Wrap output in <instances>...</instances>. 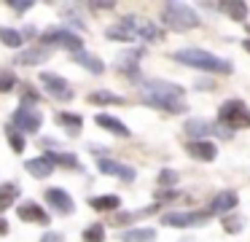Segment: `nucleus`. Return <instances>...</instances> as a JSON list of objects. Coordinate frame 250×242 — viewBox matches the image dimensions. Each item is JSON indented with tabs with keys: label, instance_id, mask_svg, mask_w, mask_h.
<instances>
[{
	"label": "nucleus",
	"instance_id": "nucleus-1",
	"mask_svg": "<svg viewBox=\"0 0 250 242\" xmlns=\"http://www.w3.org/2000/svg\"><path fill=\"white\" fill-rule=\"evenodd\" d=\"M143 100L151 108L167 113H186V91L178 84H169V81H148L143 86Z\"/></svg>",
	"mask_w": 250,
	"mask_h": 242
},
{
	"label": "nucleus",
	"instance_id": "nucleus-2",
	"mask_svg": "<svg viewBox=\"0 0 250 242\" xmlns=\"http://www.w3.org/2000/svg\"><path fill=\"white\" fill-rule=\"evenodd\" d=\"M175 62L186 65V67H196V70H207V73H231V62L221 59L210 51H202V48H183V51H175Z\"/></svg>",
	"mask_w": 250,
	"mask_h": 242
},
{
	"label": "nucleus",
	"instance_id": "nucleus-3",
	"mask_svg": "<svg viewBox=\"0 0 250 242\" xmlns=\"http://www.w3.org/2000/svg\"><path fill=\"white\" fill-rule=\"evenodd\" d=\"M162 22L175 32H186L199 24V16L194 14V8L188 3H167L162 11Z\"/></svg>",
	"mask_w": 250,
	"mask_h": 242
},
{
	"label": "nucleus",
	"instance_id": "nucleus-4",
	"mask_svg": "<svg viewBox=\"0 0 250 242\" xmlns=\"http://www.w3.org/2000/svg\"><path fill=\"white\" fill-rule=\"evenodd\" d=\"M218 121L231 129H250V110L242 100H226L218 110Z\"/></svg>",
	"mask_w": 250,
	"mask_h": 242
},
{
	"label": "nucleus",
	"instance_id": "nucleus-5",
	"mask_svg": "<svg viewBox=\"0 0 250 242\" xmlns=\"http://www.w3.org/2000/svg\"><path fill=\"white\" fill-rule=\"evenodd\" d=\"M41 41H43V46H57V48H67V51H83V41L76 35V32H70L67 27H49V30L41 35Z\"/></svg>",
	"mask_w": 250,
	"mask_h": 242
},
{
	"label": "nucleus",
	"instance_id": "nucleus-6",
	"mask_svg": "<svg viewBox=\"0 0 250 242\" xmlns=\"http://www.w3.org/2000/svg\"><path fill=\"white\" fill-rule=\"evenodd\" d=\"M41 124H43V116H41V110L35 105H27L24 102L22 108H17L11 116V124L8 127L11 129H19L22 134H35L41 129Z\"/></svg>",
	"mask_w": 250,
	"mask_h": 242
},
{
	"label": "nucleus",
	"instance_id": "nucleus-7",
	"mask_svg": "<svg viewBox=\"0 0 250 242\" xmlns=\"http://www.w3.org/2000/svg\"><path fill=\"white\" fill-rule=\"evenodd\" d=\"M41 84H43V89L49 91L54 100H62V102L73 100V89H70V84H67L62 75H57V73H41Z\"/></svg>",
	"mask_w": 250,
	"mask_h": 242
},
{
	"label": "nucleus",
	"instance_id": "nucleus-8",
	"mask_svg": "<svg viewBox=\"0 0 250 242\" xmlns=\"http://www.w3.org/2000/svg\"><path fill=\"white\" fill-rule=\"evenodd\" d=\"M210 220V213H199V210H180V213H164L162 223L164 226H199Z\"/></svg>",
	"mask_w": 250,
	"mask_h": 242
},
{
	"label": "nucleus",
	"instance_id": "nucleus-9",
	"mask_svg": "<svg viewBox=\"0 0 250 242\" xmlns=\"http://www.w3.org/2000/svg\"><path fill=\"white\" fill-rule=\"evenodd\" d=\"M135 24H137V19H135V16H124V19H121L119 24L108 27V38H110V41H124V43L135 41V38H137Z\"/></svg>",
	"mask_w": 250,
	"mask_h": 242
},
{
	"label": "nucleus",
	"instance_id": "nucleus-10",
	"mask_svg": "<svg viewBox=\"0 0 250 242\" xmlns=\"http://www.w3.org/2000/svg\"><path fill=\"white\" fill-rule=\"evenodd\" d=\"M17 213H19V220H24V223H43V226L49 223V213L35 202H22Z\"/></svg>",
	"mask_w": 250,
	"mask_h": 242
},
{
	"label": "nucleus",
	"instance_id": "nucleus-11",
	"mask_svg": "<svg viewBox=\"0 0 250 242\" xmlns=\"http://www.w3.org/2000/svg\"><path fill=\"white\" fill-rule=\"evenodd\" d=\"M97 167L105 172V175H116V177H121L124 183H132V180H135V175H137L132 167L121 164V161H116V159H100Z\"/></svg>",
	"mask_w": 250,
	"mask_h": 242
},
{
	"label": "nucleus",
	"instance_id": "nucleus-12",
	"mask_svg": "<svg viewBox=\"0 0 250 242\" xmlns=\"http://www.w3.org/2000/svg\"><path fill=\"white\" fill-rule=\"evenodd\" d=\"M46 202H49L57 213H73V207H76L70 194H67L65 188H49V191H46Z\"/></svg>",
	"mask_w": 250,
	"mask_h": 242
},
{
	"label": "nucleus",
	"instance_id": "nucleus-13",
	"mask_svg": "<svg viewBox=\"0 0 250 242\" xmlns=\"http://www.w3.org/2000/svg\"><path fill=\"white\" fill-rule=\"evenodd\" d=\"M186 151H188V156H194L199 161H212L218 156V148L212 143H207V140H191L186 145Z\"/></svg>",
	"mask_w": 250,
	"mask_h": 242
},
{
	"label": "nucleus",
	"instance_id": "nucleus-14",
	"mask_svg": "<svg viewBox=\"0 0 250 242\" xmlns=\"http://www.w3.org/2000/svg\"><path fill=\"white\" fill-rule=\"evenodd\" d=\"M94 121H97V127H103L105 132H113V134H119V137H129V129L124 127V124L119 121V118H113V116H108V113H100L97 118H94Z\"/></svg>",
	"mask_w": 250,
	"mask_h": 242
},
{
	"label": "nucleus",
	"instance_id": "nucleus-15",
	"mask_svg": "<svg viewBox=\"0 0 250 242\" xmlns=\"http://www.w3.org/2000/svg\"><path fill=\"white\" fill-rule=\"evenodd\" d=\"M237 202H239V197L234 191H221L215 199H212L210 210L212 213H231V210L237 207Z\"/></svg>",
	"mask_w": 250,
	"mask_h": 242
},
{
	"label": "nucleus",
	"instance_id": "nucleus-16",
	"mask_svg": "<svg viewBox=\"0 0 250 242\" xmlns=\"http://www.w3.org/2000/svg\"><path fill=\"white\" fill-rule=\"evenodd\" d=\"M24 170H27L33 177H49L51 172H54V164H51L46 156H38V159H30L27 164H24Z\"/></svg>",
	"mask_w": 250,
	"mask_h": 242
},
{
	"label": "nucleus",
	"instance_id": "nucleus-17",
	"mask_svg": "<svg viewBox=\"0 0 250 242\" xmlns=\"http://www.w3.org/2000/svg\"><path fill=\"white\" fill-rule=\"evenodd\" d=\"M121 242H156V229H126L119 234Z\"/></svg>",
	"mask_w": 250,
	"mask_h": 242
},
{
	"label": "nucleus",
	"instance_id": "nucleus-18",
	"mask_svg": "<svg viewBox=\"0 0 250 242\" xmlns=\"http://www.w3.org/2000/svg\"><path fill=\"white\" fill-rule=\"evenodd\" d=\"M156 210H159V204H151V207L132 210V213H116V215H110V220H113L116 226H121V223H132V220H137V218H146V215L156 213Z\"/></svg>",
	"mask_w": 250,
	"mask_h": 242
},
{
	"label": "nucleus",
	"instance_id": "nucleus-19",
	"mask_svg": "<svg viewBox=\"0 0 250 242\" xmlns=\"http://www.w3.org/2000/svg\"><path fill=\"white\" fill-rule=\"evenodd\" d=\"M89 204H92L97 213H113L121 204V199L116 197V194H108V197H89Z\"/></svg>",
	"mask_w": 250,
	"mask_h": 242
},
{
	"label": "nucleus",
	"instance_id": "nucleus-20",
	"mask_svg": "<svg viewBox=\"0 0 250 242\" xmlns=\"http://www.w3.org/2000/svg\"><path fill=\"white\" fill-rule=\"evenodd\" d=\"M57 121H60L62 129H65L67 134H73V137H76V134H81L83 118L78 116V113H60V116H57Z\"/></svg>",
	"mask_w": 250,
	"mask_h": 242
},
{
	"label": "nucleus",
	"instance_id": "nucleus-21",
	"mask_svg": "<svg viewBox=\"0 0 250 242\" xmlns=\"http://www.w3.org/2000/svg\"><path fill=\"white\" fill-rule=\"evenodd\" d=\"M46 59H49V51L41 46V48H27V51H22L14 62H19V65H41V62H46Z\"/></svg>",
	"mask_w": 250,
	"mask_h": 242
},
{
	"label": "nucleus",
	"instance_id": "nucleus-22",
	"mask_svg": "<svg viewBox=\"0 0 250 242\" xmlns=\"http://www.w3.org/2000/svg\"><path fill=\"white\" fill-rule=\"evenodd\" d=\"M73 62H78L81 67H86V70H92L94 75H100L105 70V65L100 62L97 57H92V54H86V51H76L73 54Z\"/></svg>",
	"mask_w": 250,
	"mask_h": 242
},
{
	"label": "nucleus",
	"instance_id": "nucleus-23",
	"mask_svg": "<svg viewBox=\"0 0 250 242\" xmlns=\"http://www.w3.org/2000/svg\"><path fill=\"white\" fill-rule=\"evenodd\" d=\"M89 102H92V105H124V97L113 94V91H92V94H89Z\"/></svg>",
	"mask_w": 250,
	"mask_h": 242
},
{
	"label": "nucleus",
	"instance_id": "nucleus-24",
	"mask_svg": "<svg viewBox=\"0 0 250 242\" xmlns=\"http://www.w3.org/2000/svg\"><path fill=\"white\" fill-rule=\"evenodd\" d=\"M17 197H19L17 183H3V186H0V213H3L6 207H11V204L17 202Z\"/></svg>",
	"mask_w": 250,
	"mask_h": 242
},
{
	"label": "nucleus",
	"instance_id": "nucleus-25",
	"mask_svg": "<svg viewBox=\"0 0 250 242\" xmlns=\"http://www.w3.org/2000/svg\"><path fill=\"white\" fill-rule=\"evenodd\" d=\"M218 11L229 14L234 22H242L245 16H248V5H245V3H231V0H226V3H218Z\"/></svg>",
	"mask_w": 250,
	"mask_h": 242
},
{
	"label": "nucleus",
	"instance_id": "nucleus-26",
	"mask_svg": "<svg viewBox=\"0 0 250 242\" xmlns=\"http://www.w3.org/2000/svg\"><path fill=\"white\" fill-rule=\"evenodd\" d=\"M210 132H212L210 124L202 121V118H188V121H186V134H191L194 140L205 137V134H210Z\"/></svg>",
	"mask_w": 250,
	"mask_h": 242
},
{
	"label": "nucleus",
	"instance_id": "nucleus-27",
	"mask_svg": "<svg viewBox=\"0 0 250 242\" xmlns=\"http://www.w3.org/2000/svg\"><path fill=\"white\" fill-rule=\"evenodd\" d=\"M46 159H49L51 164H62V167H73V170H81V161H78L73 154H60V151H51V154H46Z\"/></svg>",
	"mask_w": 250,
	"mask_h": 242
},
{
	"label": "nucleus",
	"instance_id": "nucleus-28",
	"mask_svg": "<svg viewBox=\"0 0 250 242\" xmlns=\"http://www.w3.org/2000/svg\"><path fill=\"white\" fill-rule=\"evenodd\" d=\"M135 32L146 41H162V30H159L153 22H137L135 24Z\"/></svg>",
	"mask_w": 250,
	"mask_h": 242
},
{
	"label": "nucleus",
	"instance_id": "nucleus-29",
	"mask_svg": "<svg viewBox=\"0 0 250 242\" xmlns=\"http://www.w3.org/2000/svg\"><path fill=\"white\" fill-rule=\"evenodd\" d=\"M0 41L6 43V46H11V48H19L24 43V35L17 32V30H11V27H0Z\"/></svg>",
	"mask_w": 250,
	"mask_h": 242
},
{
	"label": "nucleus",
	"instance_id": "nucleus-30",
	"mask_svg": "<svg viewBox=\"0 0 250 242\" xmlns=\"http://www.w3.org/2000/svg\"><path fill=\"white\" fill-rule=\"evenodd\" d=\"M83 242H105V226L103 223H92L83 229Z\"/></svg>",
	"mask_w": 250,
	"mask_h": 242
},
{
	"label": "nucleus",
	"instance_id": "nucleus-31",
	"mask_svg": "<svg viewBox=\"0 0 250 242\" xmlns=\"http://www.w3.org/2000/svg\"><path fill=\"white\" fill-rule=\"evenodd\" d=\"M221 223H223V229H226L229 234H237V231L245 226V218L242 215H223Z\"/></svg>",
	"mask_w": 250,
	"mask_h": 242
},
{
	"label": "nucleus",
	"instance_id": "nucleus-32",
	"mask_svg": "<svg viewBox=\"0 0 250 242\" xmlns=\"http://www.w3.org/2000/svg\"><path fill=\"white\" fill-rule=\"evenodd\" d=\"M17 86V75L11 70H0V91H11Z\"/></svg>",
	"mask_w": 250,
	"mask_h": 242
},
{
	"label": "nucleus",
	"instance_id": "nucleus-33",
	"mask_svg": "<svg viewBox=\"0 0 250 242\" xmlns=\"http://www.w3.org/2000/svg\"><path fill=\"white\" fill-rule=\"evenodd\" d=\"M6 134H8V140H11V148L17 151V154H22V151H24V140H22V134H19L17 129H11V127H6Z\"/></svg>",
	"mask_w": 250,
	"mask_h": 242
},
{
	"label": "nucleus",
	"instance_id": "nucleus-34",
	"mask_svg": "<svg viewBox=\"0 0 250 242\" xmlns=\"http://www.w3.org/2000/svg\"><path fill=\"white\" fill-rule=\"evenodd\" d=\"M159 183H162V186L178 183V172H175V170H162V172H159Z\"/></svg>",
	"mask_w": 250,
	"mask_h": 242
},
{
	"label": "nucleus",
	"instance_id": "nucleus-35",
	"mask_svg": "<svg viewBox=\"0 0 250 242\" xmlns=\"http://www.w3.org/2000/svg\"><path fill=\"white\" fill-rule=\"evenodd\" d=\"M41 242H65V237H62L60 231H49V234L41 237Z\"/></svg>",
	"mask_w": 250,
	"mask_h": 242
},
{
	"label": "nucleus",
	"instance_id": "nucleus-36",
	"mask_svg": "<svg viewBox=\"0 0 250 242\" xmlns=\"http://www.w3.org/2000/svg\"><path fill=\"white\" fill-rule=\"evenodd\" d=\"M8 5H11L14 11H19V14H24V11H30V8H33V3H17V0H11Z\"/></svg>",
	"mask_w": 250,
	"mask_h": 242
},
{
	"label": "nucleus",
	"instance_id": "nucleus-37",
	"mask_svg": "<svg viewBox=\"0 0 250 242\" xmlns=\"http://www.w3.org/2000/svg\"><path fill=\"white\" fill-rule=\"evenodd\" d=\"M3 234H8V223H6L3 218H0V237H3Z\"/></svg>",
	"mask_w": 250,
	"mask_h": 242
},
{
	"label": "nucleus",
	"instance_id": "nucleus-38",
	"mask_svg": "<svg viewBox=\"0 0 250 242\" xmlns=\"http://www.w3.org/2000/svg\"><path fill=\"white\" fill-rule=\"evenodd\" d=\"M245 48H250V41H245Z\"/></svg>",
	"mask_w": 250,
	"mask_h": 242
}]
</instances>
